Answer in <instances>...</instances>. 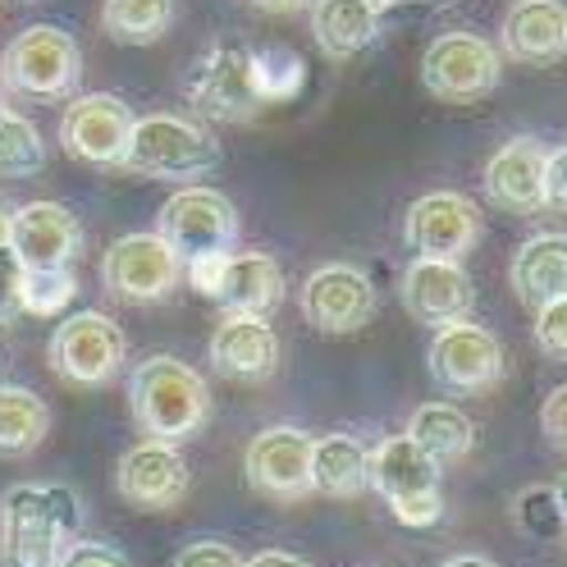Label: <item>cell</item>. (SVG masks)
Returning <instances> with one entry per match:
<instances>
[{"label": "cell", "mask_w": 567, "mask_h": 567, "mask_svg": "<svg viewBox=\"0 0 567 567\" xmlns=\"http://www.w3.org/2000/svg\"><path fill=\"white\" fill-rule=\"evenodd\" d=\"M55 567H133L124 549L105 545V540H69L55 558Z\"/></svg>", "instance_id": "836d02e7"}, {"label": "cell", "mask_w": 567, "mask_h": 567, "mask_svg": "<svg viewBox=\"0 0 567 567\" xmlns=\"http://www.w3.org/2000/svg\"><path fill=\"white\" fill-rule=\"evenodd\" d=\"M210 367L234 384H261L279 371V334L266 316H225L210 334Z\"/></svg>", "instance_id": "ffe728a7"}, {"label": "cell", "mask_w": 567, "mask_h": 567, "mask_svg": "<svg viewBox=\"0 0 567 567\" xmlns=\"http://www.w3.org/2000/svg\"><path fill=\"white\" fill-rule=\"evenodd\" d=\"M554 499H558V508H563V522H567V472L558 476V485H554Z\"/></svg>", "instance_id": "f6af8a7d"}, {"label": "cell", "mask_w": 567, "mask_h": 567, "mask_svg": "<svg viewBox=\"0 0 567 567\" xmlns=\"http://www.w3.org/2000/svg\"><path fill=\"white\" fill-rule=\"evenodd\" d=\"M425 367H431V380L449 389V394H489L494 384H504L508 352L485 326H476L467 316V321L435 330Z\"/></svg>", "instance_id": "ba28073f"}, {"label": "cell", "mask_w": 567, "mask_h": 567, "mask_svg": "<svg viewBox=\"0 0 567 567\" xmlns=\"http://www.w3.org/2000/svg\"><path fill=\"white\" fill-rule=\"evenodd\" d=\"M128 412L152 440L179 444L210 421V389L202 371L156 352V358L137 362V371L128 375Z\"/></svg>", "instance_id": "6da1fadb"}, {"label": "cell", "mask_w": 567, "mask_h": 567, "mask_svg": "<svg viewBox=\"0 0 567 567\" xmlns=\"http://www.w3.org/2000/svg\"><path fill=\"white\" fill-rule=\"evenodd\" d=\"M0 83L28 101H69L83 83V51L55 23H32L0 51Z\"/></svg>", "instance_id": "3957f363"}, {"label": "cell", "mask_w": 567, "mask_h": 567, "mask_svg": "<svg viewBox=\"0 0 567 567\" xmlns=\"http://www.w3.org/2000/svg\"><path fill=\"white\" fill-rule=\"evenodd\" d=\"M69 536L55 526L42 485H10L0 499V563L6 567H55Z\"/></svg>", "instance_id": "9a60e30c"}, {"label": "cell", "mask_w": 567, "mask_h": 567, "mask_svg": "<svg viewBox=\"0 0 567 567\" xmlns=\"http://www.w3.org/2000/svg\"><path fill=\"white\" fill-rule=\"evenodd\" d=\"M133 111L128 101L115 92H87L69 96L64 120H60V142L69 156H79L87 165H120L128 133H133Z\"/></svg>", "instance_id": "2e32d148"}, {"label": "cell", "mask_w": 567, "mask_h": 567, "mask_svg": "<svg viewBox=\"0 0 567 567\" xmlns=\"http://www.w3.org/2000/svg\"><path fill=\"white\" fill-rule=\"evenodd\" d=\"M169 567H243V558L225 540H193V545H184L179 554H174Z\"/></svg>", "instance_id": "e575fe53"}, {"label": "cell", "mask_w": 567, "mask_h": 567, "mask_svg": "<svg viewBox=\"0 0 567 567\" xmlns=\"http://www.w3.org/2000/svg\"><path fill=\"white\" fill-rule=\"evenodd\" d=\"M545 210L567 216V147L545 152Z\"/></svg>", "instance_id": "74e56055"}, {"label": "cell", "mask_w": 567, "mask_h": 567, "mask_svg": "<svg viewBox=\"0 0 567 567\" xmlns=\"http://www.w3.org/2000/svg\"><path fill=\"white\" fill-rule=\"evenodd\" d=\"M174 23V0H105L101 28L120 47H152Z\"/></svg>", "instance_id": "83f0119b"}, {"label": "cell", "mask_w": 567, "mask_h": 567, "mask_svg": "<svg viewBox=\"0 0 567 567\" xmlns=\"http://www.w3.org/2000/svg\"><path fill=\"white\" fill-rule=\"evenodd\" d=\"M513 517H517V526L526 530V536H536V540H549V536H558V530H567L563 508L554 499V485H526L517 494V504H513Z\"/></svg>", "instance_id": "4dcf8cb0"}, {"label": "cell", "mask_w": 567, "mask_h": 567, "mask_svg": "<svg viewBox=\"0 0 567 567\" xmlns=\"http://www.w3.org/2000/svg\"><path fill=\"white\" fill-rule=\"evenodd\" d=\"M485 197L508 216H536L545 210V142L513 137L485 165Z\"/></svg>", "instance_id": "d6986e66"}, {"label": "cell", "mask_w": 567, "mask_h": 567, "mask_svg": "<svg viewBox=\"0 0 567 567\" xmlns=\"http://www.w3.org/2000/svg\"><path fill=\"white\" fill-rule=\"evenodd\" d=\"M188 101L206 120L220 124L257 120L270 105L257 79V55L243 47H216L210 55H202V64L188 74Z\"/></svg>", "instance_id": "9c48e42d"}, {"label": "cell", "mask_w": 567, "mask_h": 567, "mask_svg": "<svg viewBox=\"0 0 567 567\" xmlns=\"http://www.w3.org/2000/svg\"><path fill=\"white\" fill-rule=\"evenodd\" d=\"M444 567H494L489 558H481V554H463V558H449Z\"/></svg>", "instance_id": "7bdbcfd3"}, {"label": "cell", "mask_w": 567, "mask_h": 567, "mask_svg": "<svg viewBox=\"0 0 567 567\" xmlns=\"http://www.w3.org/2000/svg\"><path fill=\"white\" fill-rule=\"evenodd\" d=\"M513 293L526 311L567 298V234H536L513 257Z\"/></svg>", "instance_id": "603a6c76"}, {"label": "cell", "mask_w": 567, "mask_h": 567, "mask_svg": "<svg viewBox=\"0 0 567 567\" xmlns=\"http://www.w3.org/2000/svg\"><path fill=\"white\" fill-rule=\"evenodd\" d=\"M42 489H47V504H51L55 526L64 530L69 540H79V530H83V504H79V494L69 489V485H60V481H51V485H42Z\"/></svg>", "instance_id": "d590c367"}, {"label": "cell", "mask_w": 567, "mask_h": 567, "mask_svg": "<svg viewBox=\"0 0 567 567\" xmlns=\"http://www.w3.org/2000/svg\"><path fill=\"white\" fill-rule=\"evenodd\" d=\"M115 489H120V499L137 513H169V508H179L188 499L193 472L184 463V453L169 440H142L120 457Z\"/></svg>", "instance_id": "5bb4252c"}, {"label": "cell", "mask_w": 567, "mask_h": 567, "mask_svg": "<svg viewBox=\"0 0 567 567\" xmlns=\"http://www.w3.org/2000/svg\"><path fill=\"white\" fill-rule=\"evenodd\" d=\"M128 358V339L105 311H74L51 330L47 362L64 384L101 389L120 375Z\"/></svg>", "instance_id": "5b68a950"}, {"label": "cell", "mask_w": 567, "mask_h": 567, "mask_svg": "<svg viewBox=\"0 0 567 567\" xmlns=\"http://www.w3.org/2000/svg\"><path fill=\"white\" fill-rule=\"evenodd\" d=\"M47 169V142L38 124H28L19 111L0 105V174L6 179H32Z\"/></svg>", "instance_id": "f1b7e54d"}, {"label": "cell", "mask_w": 567, "mask_h": 567, "mask_svg": "<svg viewBox=\"0 0 567 567\" xmlns=\"http://www.w3.org/2000/svg\"><path fill=\"white\" fill-rule=\"evenodd\" d=\"M101 284L120 302L152 307V302H165L184 284V257L161 234H124L105 247Z\"/></svg>", "instance_id": "52a82bcc"}, {"label": "cell", "mask_w": 567, "mask_h": 567, "mask_svg": "<svg viewBox=\"0 0 567 567\" xmlns=\"http://www.w3.org/2000/svg\"><path fill=\"white\" fill-rule=\"evenodd\" d=\"M371 6L384 14V10H394V6H408V0H371ZM412 6H435V10H444V6H457V0H412Z\"/></svg>", "instance_id": "b9f144b4"}, {"label": "cell", "mask_w": 567, "mask_h": 567, "mask_svg": "<svg viewBox=\"0 0 567 567\" xmlns=\"http://www.w3.org/2000/svg\"><path fill=\"white\" fill-rule=\"evenodd\" d=\"M210 302L225 316H266L270 321L284 302V266L270 252H229Z\"/></svg>", "instance_id": "44dd1931"}, {"label": "cell", "mask_w": 567, "mask_h": 567, "mask_svg": "<svg viewBox=\"0 0 567 567\" xmlns=\"http://www.w3.org/2000/svg\"><path fill=\"white\" fill-rule=\"evenodd\" d=\"M311 489L326 499H358L371 489V449L343 431L311 440Z\"/></svg>", "instance_id": "cb8c5ba5"}, {"label": "cell", "mask_w": 567, "mask_h": 567, "mask_svg": "<svg viewBox=\"0 0 567 567\" xmlns=\"http://www.w3.org/2000/svg\"><path fill=\"white\" fill-rule=\"evenodd\" d=\"M243 476L261 499L270 504H298L311 489V435L298 425H266V431L247 444Z\"/></svg>", "instance_id": "7c38bea8"}, {"label": "cell", "mask_w": 567, "mask_h": 567, "mask_svg": "<svg viewBox=\"0 0 567 567\" xmlns=\"http://www.w3.org/2000/svg\"><path fill=\"white\" fill-rule=\"evenodd\" d=\"M10 234H14V216L0 206V247H10Z\"/></svg>", "instance_id": "ee69618b"}, {"label": "cell", "mask_w": 567, "mask_h": 567, "mask_svg": "<svg viewBox=\"0 0 567 567\" xmlns=\"http://www.w3.org/2000/svg\"><path fill=\"white\" fill-rule=\"evenodd\" d=\"M481 210L463 193H425L408 206L403 243L416 257H440V261H467V252L481 243Z\"/></svg>", "instance_id": "4fadbf2b"}, {"label": "cell", "mask_w": 567, "mask_h": 567, "mask_svg": "<svg viewBox=\"0 0 567 567\" xmlns=\"http://www.w3.org/2000/svg\"><path fill=\"white\" fill-rule=\"evenodd\" d=\"M79 298V279L74 270H23L19 284V307L28 316H64V307Z\"/></svg>", "instance_id": "f546056e"}, {"label": "cell", "mask_w": 567, "mask_h": 567, "mask_svg": "<svg viewBox=\"0 0 567 567\" xmlns=\"http://www.w3.org/2000/svg\"><path fill=\"white\" fill-rule=\"evenodd\" d=\"M504 55L517 64H554L567 55L563 0H513L504 14Z\"/></svg>", "instance_id": "7402d4cb"}, {"label": "cell", "mask_w": 567, "mask_h": 567, "mask_svg": "<svg viewBox=\"0 0 567 567\" xmlns=\"http://www.w3.org/2000/svg\"><path fill=\"white\" fill-rule=\"evenodd\" d=\"M399 298L412 321L435 326V330L467 321L476 307V289H472V275L463 270V261H440V257H416L403 270Z\"/></svg>", "instance_id": "ac0fdd59"}, {"label": "cell", "mask_w": 567, "mask_h": 567, "mask_svg": "<svg viewBox=\"0 0 567 567\" xmlns=\"http://www.w3.org/2000/svg\"><path fill=\"white\" fill-rule=\"evenodd\" d=\"M311 38L330 60H352L380 38V10L371 0H311Z\"/></svg>", "instance_id": "d4e9b609"}, {"label": "cell", "mask_w": 567, "mask_h": 567, "mask_svg": "<svg viewBox=\"0 0 567 567\" xmlns=\"http://www.w3.org/2000/svg\"><path fill=\"white\" fill-rule=\"evenodd\" d=\"M156 234L179 252L202 257V252H234L238 243V210L225 193L216 188H202V184H184L165 206H161V220Z\"/></svg>", "instance_id": "30bf717a"}, {"label": "cell", "mask_w": 567, "mask_h": 567, "mask_svg": "<svg viewBox=\"0 0 567 567\" xmlns=\"http://www.w3.org/2000/svg\"><path fill=\"white\" fill-rule=\"evenodd\" d=\"M371 489L389 504L403 526H435L444 513L440 499V463L425 457L408 431L403 435H389L371 449Z\"/></svg>", "instance_id": "277c9868"}, {"label": "cell", "mask_w": 567, "mask_h": 567, "mask_svg": "<svg viewBox=\"0 0 567 567\" xmlns=\"http://www.w3.org/2000/svg\"><path fill=\"white\" fill-rule=\"evenodd\" d=\"M220 161L225 152L210 137V128L179 115H147V120H133L120 169L142 174V179H161V184H197Z\"/></svg>", "instance_id": "7a4b0ae2"}, {"label": "cell", "mask_w": 567, "mask_h": 567, "mask_svg": "<svg viewBox=\"0 0 567 567\" xmlns=\"http://www.w3.org/2000/svg\"><path fill=\"white\" fill-rule=\"evenodd\" d=\"M10 252L23 270H64L83 252V225L64 202H28L14 210Z\"/></svg>", "instance_id": "e0dca14e"}, {"label": "cell", "mask_w": 567, "mask_h": 567, "mask_svg": "<svg viewBox=\"0 0 567 567\" xmlns=\"http://www.w3.org/2000/svg\"><path fill=\"white\" fill-rule=\"evenodd\" d=\"M243 567H311L302 554H284V549H266V554H252Z\"/></svg>", "instance_id": "ab89813d"}, {"label": "cell", "mask_w": 567, "mask_h": 567, "mask_svg": "<svg viewBox=\"0 0 567 567\" xmlns=\"http://www.w3.org/2000/svg\"><path fill=\"white\" fill-rule=\"evenodd\" d=\"M504 55L494 42L476 38V32H444L425 47L421 60V83L444 105H476L499 87Z\"/></svg>", "instance_id": "8992f818"}, {"label": "cell", "mask_w": 567, "mask_h": 567, "mask_svg": "<svg viewBox=\"0 0 567 567\" xmlns=\"http://www.w3.org/2000/svg\"><path fill=\"white\" fill-rule=\"evenodd\" d=\"M298 307H302V321L316 334H358L375 321L380 293L367 270L334 261V266H321L307 275Z\"/></svg>", "instance_id": "8fae6325"}, {"label": "cell", "mask_w": 567, "mask_h": 567, "mask_svg": "<svg viewBox=\"0 0 567 567\" xmlns=\"http://www.w3.org/2000/svg\"><path fill=\"white\" fill-rule=\"evenodd\" d=\"M19 284H23V266L10 247H0V326H10L14 316H23L19 307Z\"/></svg>", "instance_id": "8d00e7d4"}, {"label": "cell", "mask_w": 567, "mask_h": 567, "mask_svg": "<svg viewBox=\"0 0 567 567\" xmlns=\"http://www.w3.org/2000/svg\"><path fill=\"white\" fill-rule=\"evenodd\" d=\"M51 435V408L28 384H0V457H28Z\"/></svg>", "instance_id": "4316f807"}, {"label": "cell", "mask_w": 567, "mask_h": 567, "mask_svg": "<svg viewBox=\"0 0 567 567\" xmlns=\"http://www.w3.org/2000/svg\"><path fill=\"white\" fill-rule=\"evenodd\" d=\"M530 334H536L545 358L567 362V298H554V302L536 307V330Z\"/></svg>", "instance_id": "d6a6232c"}, {"label": "cell", "mask_w": 567, "mask_h": 567, "mask_svg": "<svg viewBox=\"0 0 567 567\" xmlns=\"http://www.w3.org/2000/svg\"><path fill=\"white\" fill-rule=\"evenodd\" d=\"M540 425H545V435H549L554 444L567 449V384H558L554 394L540 403Z\"/></svg>", "instance_id": "f35d334b"}, {"label": "cell", "mask_w": 567, "mask_h": 567, "mask_svg": "<svg viewBox=\"0 0 567 567\" xmlns=\"http://www.w3.org/2000/svg\"><path fill=\"white\" fill-rule=\"evenodd\" d=\"M257 55V79H261V92L266 101H284L302 87V60L284 47H270V51H252Z\"/></svg>", "instance_id": "1f68e13d"}, {"label": "cell", "mask_w": 567, "mask_h": 567, "mask_svg": "<svg viewBox=\"0 0 567 567\" xmlns=\"http://www.w3.org/2000/svg\"><path fill=\"white\" fill-rule=\"evenodd\" d=\"M408 440L425 457H435L440 467H449V463H463V457L476 449V425L453 403H421L408 421Z\"/></svg>", "instance_id": "484cf974"}, {"label": "cell", "mask_w": 567, "mask_h": 567, "mask_svg": "<svg viewBox=\"0 0 567 567\" xmlns=\"http://www.w3.org/2000/svg\"><path fill=\"white\" fill-rule=\"evenodd\" d=\"M257 10H266V14H298V10H307L311 0H252Z\"/></svg>", "instance_id": "60d3db41"}]
</instances>
